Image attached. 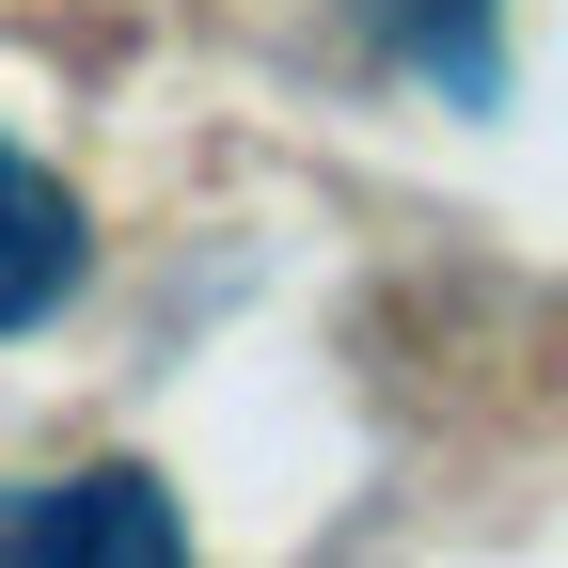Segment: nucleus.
Wrapping results in <instances>:
<instances>
[{"label": "nucleus", "mask_w": 568, "mask_h": 568, "mask_svg": "<svg viewBox=\"0 0 568 568\" xmlns=\"http://www.w3.org/2000/svg\"><path fill=\"white\" fill-rule=\"evenodd\" d=\"M174 552H190V521H174V489L142 458L0 489V568H174Z\"/></svg>", "instance_id": "1"}, {"label": "nucleus", "mask_w": 568, "mask_h": 568, "mask_svg": "<svg viewBox=\"0 0 568 568\" xmlns=\"http://www.w3.org/2000/svg\"><path fill=\"white\" fill-rule=\"evenodd\" d=\"M80 268H95L80 190H63L32 142H0V332H48L63 301H80Z\"/></svg>", "instance_id": "2"}, {"label": "nucleus", "mask_w": 568, "mask_h": 568, "mask_svg": "<svg viewBox=\"0 0 568 568\" xmlns=\"http://www.w3.org/2000/svg\"><path fill=\"white\" fill-rule=\"evenodd\" d=\"M489 17H506V0H364V32L410 63V80H443L458 111L489 95V80H506V48H489Z\"/></svg>", "instance_id": "3"}]
</instances>
